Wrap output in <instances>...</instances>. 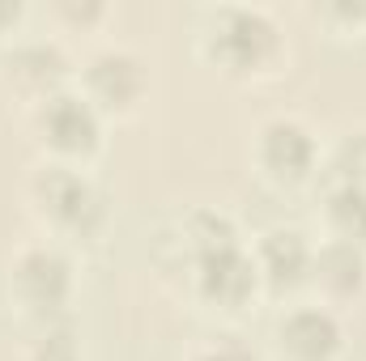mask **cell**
<instances>
[{
	"mask_svg": "<svg viewBox=\"0 0 366 361\" xmlns=\"http://www.w3.org/2000/svg\"><path fill=\"white\" fill-rule=\"evenodd\" d=\"M73 60L56 39H21L0 51V86L26 106L47 102L51 93L69 90Z\"/></svg>",
	"mask_w": 366,
	"mask_h": 361,
	"instance_id": "8992f818",
	"label": "cell"
},
{
	"mask_svg": "<svg viewBox=\"0 0 366 361\" xmlns=\"http://www.w3.org/2000/svg\"><path fill=\"white\" fill-rule=\"evenodd\" d=\"M192 289L204 306L213 310H226V315H239L256 302V293L264 289L260 285V272L256 260L243 243H230V247H217V251H204L196 264H192Z\"/></svg>",
	"mask_w": 366,
	"mask_h": 361,
	"instance_id": "52a82bcc",
	"label": "cell"
},
{
	"mask_svg": "<svg viewBox=\"0 0 366 361\" xmlns=\"http://www.w3.org/2000/svg\"><path fill=\"white\" fill-rule=\"evenodd\" d=\"M73 289H77L73 260L56 243H30L9 264V298L34 327L69 319Z\"/></svg>",
	"mask_w": 366,
	"mask_h": 361,
	"instance_id": "3957f363",
	"label": "cell"
},
{
	"mask_svg": "<svg viewBox=\"0 0 366 361\" xmlns=\"http://www.w3.org/2000/svg\"><path fill=\"white\" fill-rule=\"evenodd\" d=\"M332 179L366 187V128H350L332 149Z\"/></svg>",
	"mask_w": 366,
	"mask_h": 361,
	"instance_id": "5bb4252c",
	"label": "cell"
},
{
	"mask_svg": "<svg viewBox=\"0 0 366 361\" xmlns=\"http://www.w3.org/2000/svg\"><path fill=\"white\" fill-rule=\"evenodd\" d=\"M273 340L290 361H337L345 353V327L332 306H290L277 319Z\"/></svg>",
	"mask_w": 366,
	"mask_h": 361,
	"instance_id": "9c48e42d",
	"label": "cell"
},
{
	"mask_svg": "<svg viewBox=\"0 0 366 361\" xmlns=\"http://www.w3.org/2000/svg\"><path fill=\"white\" fill-rule=\"evenodd\" d=\"M102 132H107V119L73 86L30 106V136L47 153V162L86 166L102 153Z\"/></svg>",
	"mask_w": 366,
	"mask_h": 361,
	"instance_id": "277c9868",
	"label": "cell"
},
{
	"mask_svg": "<svg viewBox=\"0 0 366 361\" xmlns=\"http://www.w3.org/2000/svg\"><path fill=\"white\" fill-rule=\"evenodd\" d=\"M311 255L315 247L307 243L302 230L294 225H273L256 238L252 247V260H256V272H260V285L269 293H290L298 285H307L311 276Z\"/></svg>",
	"mask_w": 366,
	"mask_h": 361,
	"instance_id": "30bf717a",
	"label": "cell"
},
{
	"mask_svg": "<svg viewBox=\"0 0 366 361\" xmlns=\"http://www.w3.org/2000/svg\"><path fill=\"white\" fill-rule=\"evenodd\" d=\"M77 90L102 119H128L149 98V64L128 47H98L77 68Z\"/></svg>",
	"mask_w": 366,
	"mask_h": 361,
	"instance_id": "5b68a950",
	"label": "cell"
},
{
	"mask_svg": "<svg viewBox=\"0 0 366 361\" xmlns=\"http://www.w3.org/2000/svg\"><path fill=\"white\" fill-rule=\"evenodd\" d=\"M51 13H56L60 21H69V26H81V30H90V26H98V21L107 17V9H102L98 0H56Z\"/></svg>",
	"mask_w": 366,
	"mask_h": 361,
	"instance_id": "9a60e30c",
	"label": "cell"
},
{
	"mask_svg": "<svg viewBox=\"0 0 366 361\" xmlns=\"http://www.w3.org/2000/svg\"><path fill=\"white\" fill-rule=\"evenodd\" d=\"M21 21H26V4L21 0H0V39L17 34Z\"/></svg>",
	"mask_w": 366,
	"mask_h": 361,
	"instance_id": "ac0fdd59",
	"label": "cell"
},
{
	"mask_svg": "<svg viewBox=\"0 0 366 361\" xmlns=\"http://www.w3.org/2000/svg\"><path fill=\"white\" fill-rule=\"evenodd\" d=\"M192 361H260V357H256L252 349H243V345H230V340H226V345H209V349H200Z\"/></svg>",
	"mask_w": 366,
	"mask_h": 361,
	"instance_id": "e0dca14e",
	"label": "cell"
},
{
	"mask_svg": "<svg viewBox=\"0 0 366 361\" xmlns=\"http://www.w3.org/2000/svg\"><path fill=\"white\" fill-rule=\"evenodd\" d=\"M26 361H81V345H77L73 319H56V323L34 327V340L26 349Z\"/></svg>",
	"mask_w": 366,
	"mask_h": 361,
	"instance_id": "4fadbf2b",
	"label": "cell"
},
{
	"mask_svg": "<svg viewBox=\"0 0 366 361\" xmlns=\"http://www.w3.org/2000/svg\"><path fill=\"white\" fill-rule=\"evenodd\" d=\"M252 153H256V166L264 179H273L277 187H298L315 175L320 141L298 115H273L260 123Z\"/></svg>",
	"mask_w": 366,
	"mask_h": 361,
	"instance_id": "ba28073f",
	"label": "cell"
},
{
	"mask_svg": "<svg viewBox=\"0 0 366 361\" xmlns=\"http://www.w3.org/2000/svg\"><path fill=\"white\" fill-rule=\"evenodd\" d=\"M307 285L320 289L324 306H341V302H354L362 298L366 289V251L354 243H341V238H324L311 255V276Z\"/></svg>",
	"mask_w": 366,
	"mask_h": 361,
	"instance_id": "8fae6325",
	"label": "cell"
},
{
	"mask_svg": "<svg viewBox=\"0 0 366 361\" xmlns=\"http://www.w3.org/2000/svg\"><path fill=\"white\" fill-rule=\"evenodd\" d=\"M196 51L209 68L230 81L273 77L285 60V34L269 9L256 4H217L196 30Z\"/></svg>",
	"mask_w": 366,
	"mask_h": 361,
	"instance_id": "6da1fadb",
	"label": "cell"
},
{
	"mask_svg": "<svg viewBox=\"0 0 366 361\" xmlns=\"http://www.w3.org/2000/svg\"><path fill=\"white\" fill-rule=\"evenodd\" d=\"M324 225H328V238H341V243H354L366 251V187L354 183H328L324 191Z\"/></svg>",
	"mask_w": 366,
	"mask_h": 361,
	"instance_id": "7c38bea8",
	"label": "cell"
},
{
	"mask_svg": "<svg viewBox=\"0 0 366 361\" xmlns=\"http://www.w3.org/2000/svg\"><path fill=\"white\" fill-rule=\"evenodd\" d=\"M26 200H30V213L56 238L94 243L107 230V195L81 166H64V162L43 158L26 179Z\"/></svg>",
	"mask_w": 366,
	"mask_h": 361,
	"instance_id": "7a4b0ae2",
	"label": "cell"
},
{
	"mask_svg": "<svg viewBox=\"0 0 366 361\" xmlns=\"http://www.w3.org/2000/svg\"><path fill=\"white\" fill-rule=\"evenodd\" d=\"M315 17H324V21H332L337 30H366V0H337V4H324V9H315Z\"/></svg>",
	"mask_w": 366,
	"mask_h": 361,
	"instance_id": "2e32d148",
	"label": "cell"
}]
</instances>
